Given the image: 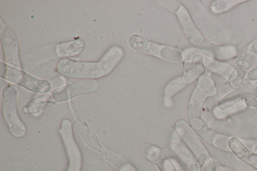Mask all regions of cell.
I'll use <instances>...</instances> for the list:
<instances>
[{"instance_id":"5bb4252c","label":"cell","mask_w":257,"mask_h":171,"mask_svg":"<svg viewBox=\"0 0 257 171\" xmlns=\"http://www.w3.org/2000/svg\"><path fill=\"white\" fill-rule=\"evenodd\" d=\"M257 61V38L242 51L235 62V66L243 70H248Z\"/></svg>"},{"instance_id":"4fadbf2b","label":"cell","mask_w":257,"mask_h":171,"mask_svg":"<svg viewBox=\"0 0 257 171\" xmlns=\"http://www.w3.org/2000/svg\"><path fill=\"white\" fill-rule=\"evenodd\" d=\"M230 149L240 160L257 169V153L247 148L238 138L231 137L227 142Z\"/></svg>"},{"instance_id":"4316f807","label":"cell","mask_w":257,"mask_h":171,"mask_svg":"<svg viewBox=\"0 0 257 171\" xmlns=\"http://www.w3.org/2000/svg\"><path fill=\"white\" fill-rule=\"evenodd\" d=\"M253 149V152L257 153V144L254 146Z\"/></svg>"},{"instance_id":"6da1fadb","label":"cell","mask_w":257,"mask_h":171,"mask_svg":"<svg viewBox=\"0 0 257 171\" xmlns=\"http://www.w3.org/2000/svg\"><path fill=\"white\" fill-rule=\"evenodd\" d=\"M124 55L123 49L117 46L109 48L97 62H79L61 59L57 65L61 75L70 78L95 79L111 72Z\"/></svg>"},{"instance_id":"44dd1931","label":"cell","mask_w":257,"mask_h":171,"mask_svg":"<svg viewBox=\"0 0 257 171\" xmlns=\"http://www.w3.org/2000/svg\"><path fill=\"white\" fill-rule=\"evenodd\" d=\"M244 77V72L243 70L237 67L234 68L228 79L230 86L235 89L240 87Z\"/></svg>"},{"instance_id":"30bf717a","label":"cell","mask_w":257,"mask_h":171,"mask_svg":"<svg viewBox=\"0 0 257 171\" xmlns=\"http://www.w3.org/2000/svg\"><path fill=\"white\" fill-rule=\"evenodd\" d=\"M0 39L5 63L13 67L22 69L19 41L16 33L8 27H4L1 29Z\"/></svg>"},{"instance_id":"484cf974","label":"cell","mask_w":257,"mask_h":171,"mask_svg":"<svg viewBox=\"0 0 257 171\" xmlns=\"http://www.w3.org/2000/svg\"><path fill=\"white\" fill-rule=\"evenodd\" d=\"M215 171H236L233 169H232L230 168H228L227 167L220 165L215 170Z\"/></svg>"},{"instance_id":"cb8c5ba5","label":"cell","mask_w":257,"mask_h":171,"mask_svg":"<svg viewBox=\"0 0 257 171\" xmlns=\"http://www.w3.org/2000/svg\"><path fill=\"white\" fill-rule=\"evenodd\" d=\"M187 164L189 171H200L201 165L198 160L193 158H190V160Z\"/></svg>"},{"instance_id":"52a82bcc","label":"cell","mask_w":257,"mask_h":171,"mask_svg":"<svg viewBox=\"0 0 257 171\" xmlns=\"http://www.w3.org/2000/svg\"><path fill=\"white\" fill-rule=\"evenodd\" d=\"M59 133L62 140L68 158L67 171H81L82 156L80 149L74 138L72 123L68 119L62 120Z\"/></svg>"},{"instance_id":"ba28073f","label":"cell","mask_w":257,"mask_h":171,"mask_svg":"<svg viewBox=\"0 0 257 171\" xmlns=\"http://www.w3.org/2000/svg\"><path fill=\"white\" fill-rule=\"evenodd\" d=\"M98 88L99 82L96 79H80L55 89L52 96L55 101L62 102L77 96L94 92Z\"/></svg>"},{"instance_id":"e0dca14e","label":"cell","mask_w":257,"mask_h":171,"mask_svg":"<svg viewBox=\"0 0 257 171\" xmlns=\"http://www.w3.org/2000/svg\"><path fill=\"white\" fill-rule=\"evenodd\" d=\"M54 100L53 96L47 94L36 97L27 103V112L33 115L37 114L44 109L53 106L55 103Z\"/></svg>"},{"instance_id":"603a6c76","label":"cell","mask_w":257,"mask_h":171,"mask_svg":"<svg viewBox=\"0 0 257 171\" xmlns=\"http://www.w3.org/2000/svg\"><path fill=\"white\" fill-rule=\"evenodd\" d=\"M157 165L161 171H177L170 159L162 160Z\"/></svg>"},{"instance_id":"277c9868","label":"cell","mask_w":257,"mask_h":171,"mask_svg":"<svg viewBox=\"0 0 257 171\" xmlns=\"http://www.w3.org/2000/svg\"><path fill=\"white\" fill-rule=\"evenodd\" d=\"M175 128L183 140L195 154L204 171H215V162L194 131L184 120L178 121Z\"/></svg>"},{"instance_id":"8fae6325","label":"cell","mask_w":257,"mask_h":171,"mask_svg":"<svg viewBox=\"0 0 257 171\" xmlns=\"http://www.w3.org/2000/svg\"><path fill=\"white\" fill-rule=\"evenodd\" d=\"M176 15L188 40L193 46L199 47L204 41V37L196 27L187 9L181 5Z\"/></svg>"},{"instance_id":"7a4b0ae2","label":"cell","mask_w":257,"mask_h":171,"mask_svg":"<svg viewBox=\"0 0 257 171\" xmlns=\"http://www.w3.org/2000/svg\"><path fill=\"white\" fill-rule=\"evenodd\" d=\"M129 46L138 52L157 57L171 63H178L184 59L179 49L150 41L138 34H133L128 40Z\"/></svg>"},{"instance_id":"2e32d148","label":"cell","mask_w":257,"mask_h":171,"mask_svg":"<svg viewBox=\"0 0 257 171\" xmlns=\"http://www.w3.org/2000/svg\"><path fill=\"white\" fill-rule=\"evenodd\" d=\"M205 72V68L202 56L195 54L192 58L191 66L182 76L186 84H190L196 80L200 76Z\"/></svg>"},{"instance_id":"3957f363","label":"cell","mask_w":257,"mask_h":171,"mask_svg":"<svg viewBox=\"0 0 257 171\" xmlns=\"http://www.w3.org/2000/svg\"><path fill=\"white\" fill-rule=\"evenodd\" d=\"M17 97L16 87L12 84L6 86L2 92V111L11 134L16 137L20 138L25 135L26 127L17 111Z\"/></svg>"},{"instance_id":"5b68a950","label":"cell","mask_w":257,"mask_h":171,"mask_svg":"<svg viewBox=\"0 0 257 171\" xmlns=\"http://www.w3.org/2000/svg\"><path fill=\"white\" fill-rule=\"evenodd\" d=\"M0 76L12 83L38 93H46L51 90L50 82L46 80L36 78L21 69L0 62Z\"/></svg>"},{"instance_id":"9a60e30c","label":"cell","mask_w":257,"mask_h":171,"mask_svg":"<svg viewBox=\"0 0 257 171\" xmlns=\"http://www.w3.org/2000/svg\"><path fill=\"white\" fill-rule=\"evenodd\" d=\"M85 48L84 41L81 39H78L58 45L56 48V52L60 57H73L80 54Z\"/></svg>"},{"instance_id":"8992f818","label":"cell","mask_w":257,"mask_h":171,"mask_svg":"<svg viewBox=\"0 0 257 171\" xmlns=\"http://www.w3.org/2000/svg\"><path fill=\"white\" fill-rule=\"evenodd\" d=\"M216 93V87L211 79L207 77L200 78L187 107L188 119L200 117L205 100L209 97L214 96Z\"/></svg>"},{"instance_id":"7c38bea8","label":"cell","mask_w":257,"mask_h":171,"mask_svg":"<svg viewBox=\"0 0 257 171\" xmlns=\"http://www.w3.org/2000/svg\"><path fill=\"white\" fill-rule=\"evenodd\" d=\"M199 49L208 58L220 61L233 59L238 54V49L234 45L219 46L207 40H204L199 47Z\"/></svg>"},{"instance_id":"7402d4cb","label":"cell","mask_w":257,"mask_h":171,"mask_svg":"<svg viewBox=\"0 0 257 171\" xmlns=\"http://www.w3.org/2000/svg\"><path fill=\"white\" fill-rule=\"evenodd\" d=\"M241 1H219L211 5L212 10L215 13L221 12L241 2Z\"/></svg>"},{"instance_id":"d4e9b609","label":"cell","mask_w":257,"mask_h":171,"mask_svg":"<svg viewBox=\"0 0 257 171\" xmlns=\"http://www.w3.org/2000/svg\"><path fill=\"white\" fill-rule=\"evenodd\" d=\"M247 77L250 80H257V67L248 73Z\"/></svg>"},{"instance_id":"ac0fdd59","label":"cell","mask_w":257,"mask_h":171,"mask_svg":"<svg viewBox=\"0 0 257 171\" xmlns=\"http://www.w3.org/2000/svg\"><path fill=\"white\" fill-rule=\"evenodd\" d=\"M203 63L210 71L227 79L234 69L232 66L227 63L209 58H205L203 59Z\"/></svg>"},{"instance_id":"ffe728a7","label":"cell","mask_w":257,"mask_h":171,"mask_svg":"<svg viewBox=\"0 0 257 171\" xmlns=\"http://www.w3.org/2000/svg\"><path fill=\"white\" fill-rule=\"evenodd\" d=\"M185 85L182 76L177 77L167 85L165 88V95L166 97L172 96L182 89Z\"/></svg>"},{"instance_id":"d6986e66","label":"cell","mask_w":257,"mask_h":171,"mask_svg":"<svg viewBox=\"0 0 257 171\" xmlns=\"http://www.w3.org/2000/svg\"><path fill=\"white\" fill-rule=\"evenodd\" d=\"M143 155L148 160L157 164L164 159L163 148L155 145L145 144L141 149Z\"/></svg>"},{"instance_id":"9c48e42d","label":"cell","mask_w":257,"mask_h":171,"mask_svg":"<svg viewBox=\"0 0 257 171\" xmlns=\"http://www.w3.org/2000/svg\"><path fill=\"white\" fill-rule=\"evenodd\" d=\"M257 81L250 84L239 87L223 97L218 102V107L225 110L244 99L249 106L257 107Z\"/></svg>"}]
</instances>
